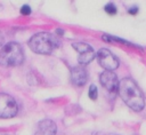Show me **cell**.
Returning <instances> with one entry per match:
<instances>
[{"mask_svg": "<svg viewBox=\"0 0 146 135\" xmlns=\"http://www.w3.org/2000/svg\"><path fill=\"white\" fill-rule=\"evenodd\" d=\"M123 102L133 111H141L145 106V98L143 92L137 86V84L129 77L123 78L119 81L117 89Z\"/></svg>", "mask_w": 146, "mask_h": 135, "instance_id": "6da1fadb", "label": "cell"}, {"mask_svg": "<svg viewBox=\"0 0 146 135\" xmlns=\"http://www.w3.org/2000/svg\"><path fill=\"white\" fill-rule=\"evenodd\" d=\"M59 46V39L50 32H39L29 41V47L36 54H51Z\"/></svg>", "mask_w": 146, "mask_h": 135, "instance_id": "7a4b0ae2", "label": "cell"}, {"mask_svg": "<svg viewBox=\"0 0 146 135\" xmlns=\"http://www.w3.org/2000/svg\"><path fill=\"white\" fill-rule=\"evenodd\" d=\"M24 61V53L17 42H8L0 49V65L17 66Z\"/></svg>", "mask_w": 146, "mask_h": 135, "instance_id": "3957f363", "label": "cell"}, {"mask_svg": "<svg viewBox=\"0 0 146 135\" xmlns=\"http://www.w3.org/2000/svg\"><path fill=\"white\" fill-rule=\"evenodd\" d=\"M17 113V103L8 94L0 93V118H11Z\"/></svg>", "mask_w": 146, "mask_h": 135, "instance_id": "277c9868", "label": "cell"}, {"mask_svg": "<svg viewBox=\"0 0 146 135\" xmlns=\"http://www.w3.org/2000/svg\"><path fill=\"white\" fill-rule=\"evenodd\" d=\"M97 61L100 64L102 68L105 69V71H113L119 66L117 58L106 48H102L96 54Z\"/></svg>", "mask_w": 146, "mask_h": 135, "instance_id": "5b68a950", "label": "cell"}, {"mask_svg": "<svg viewBox=\"0 0 146 135\" xmlns=\"http://www.w3.org/2000/svg\"><path fill=\"white\" fill-rule=\"evenodd\" d=\"M72 46L78 51V54H79L78 61L82 65L90 63L96 56V53L92 49V47L86 42H73Z\"/></svg>", "mask_w": 146, "mask_h": 135, "instance_id": "8992f818", "label": "cell"}, {"mask_svg": "<svg viewBox=\"0 0 146 135\" xmlns=\"http://www.w3.org/2000/svg\"><path fill=\"white\" fill-rule=\"evenodd\" d=\"M100 84L110 93H116L119 89V79L113 71H104L100 74Z\"/></svg>", "mask_w": 146, "mask_h": 135, "instance_id": "52a82bcc", "label": "cell"}, {"mask_svg": "<svg viewBox=\"0 0 146 135\" xmlns=\"http://www.w3.org/2000/svg\"><path fill=\"white\" fill-rule=\"evenodd\" d=\"M87 79H88V73H87V70L83 66L79 65V66L72 68V70H71V80L75 86H78V87L83 86L87 82Z\"/></svg>", "mask_w": 146, "mask_h": 135, "instance_id": "ba28073f", "label": "cell"}, {"mask_svg": "<svg viewBox=\"0 0 146 135\" xmlns=\"http://www.w3.org/2000/svg\"><path fill=\"white\" fill-rule=\"evenodd\" d=\"M56 124L50 119H43L38 124L36 132L34 135H56Z\"/></svg>", "mask_w": 146, "mask_h": 135, "instance_id": "9c48e42d", "label": "cell"}, {"mask_svg": "<svg viewBox=\"0 0 146 135\" xmlns=\"http://www.w3.org/2000/svg\"><path fill=\"white\" fill-rule=\"evenodd\" d=\"M88 94H89V97L91 100H96L97 96H98V90H97V87L95 85H91L89 87V90H88Z\"/></svg>", "mask_w": 146, "mask_h": 135, "instance_id": "30bf717a", "label": "cell"}, {"mask_svg": "<svg viewBox=\"0 0 146 135\" xmlns=\"http://www.w3.org/2000/svg\"><path fill=\"white\" fill-rule=\"evenodd\" d=\"M105 11L107 13V14H110V15H114V14H116V7L113 5V3H107L106 6H105Z\"/></svg>", "mask_w": 146, "mask_h": 135, "instance_id": "8fae6325", "label": "cell"}, {"mask_svg": "<svg viewBox=\"0 0 146 135\" xmlns=\"http://www.w3.org/2000/svg\"><path fill=\"white\" fill-rule=\"evenodd\" d=\"M21 14H22V15H30V14H31V8H30V6H29V5L22 6V8H21Z\"/></svg>", "mask_w": 146, "mask_h": 135, "instance_id": "7c38bea8", "label": "cell"}, {"mask_svg": "<svg viewBox=\"0 0 146 135\" xmlns=\"http://www.w3.org/2000/svg\"><path fill=\"white\" fill-rule=\"evenodd\" d=\"M137 11H138V8H137V7H131V8L129 9V14H131V15H136Z\"/></svg>", "mask_w": 146, "mask_h": 135, "instance_id": "4fadbf2b", "label": "cell"}, {"mask_svg": "<svg viewBox=\"0 0 146 135\" xmlns=\"http://www.w3.org/2000/svg\"><path fill=\"white\" fill-rule=\"evenodd\" d=\"M56 31H57V33H58V34H60V35H62V34H64V31H63V30H59V29H57Z\"/></svg>", "mask_w": 146, "mask_h": 135, "instance_id": "5bb4252c", "label": "cell"}, {"mask_svg": "<svg viewBox=\"0 0 146 135\" xmlns=\"http://www.w3.org/2000/svg\"><path fill=\"white\" fill-rule=\"evenodd\" d=\"M0 135H6L5 133H2V132H0Z\"/></svg>", "mask_w": 146, "mask_h": 135, "instance_id": "9a60e30c", "label": "cell"}, {"mask_svg": "<svg viewBox=\"0 0 146 135\" xmlns=\"http://www.w3.org/2000/svg\"><path fill=\"white\" fill-rule=\"evenodd\" d=\"M110 135H115V134H110Z\"/></svg>", "mask_w": 146, "mask_h": 135, "instance_id": "2e32d148", "label": "cell"}]
</instances>
